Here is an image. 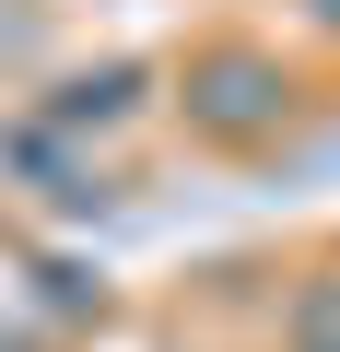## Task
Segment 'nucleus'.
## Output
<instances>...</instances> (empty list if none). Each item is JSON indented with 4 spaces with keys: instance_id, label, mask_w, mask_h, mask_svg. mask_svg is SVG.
<instances>
[{
    "instance_id": "nucleus-1",
    "label": "nucleus",
    "mask_w": 340,
    "mask_h": 352,
    "mask_svg": "<svg viewBox=\"0 0 340 352\" xmlns=\"http://www.w3.org/2000/svg\"><path fill=\"white\" fill-rule=\"evenodd\" d=\"M200 106H212L223 129L270 118V59H212V71H200Z\"/></svg>"
},
{
    "instance_id": "nucleus-2",
    "label": "nucleus",
    "mask_w": 340,
    "mask_h": 352,
    "mask_svg": "<svg viewBox=\"0 0 340 352\" xmlns=\"http://www.w3.org/2000/svg\"><path fill=\"white\" fill-rule=\"evenodd\" d=\"M317 12H328V24H340V0H317Z\"/></svg>"
}]
</instances>
